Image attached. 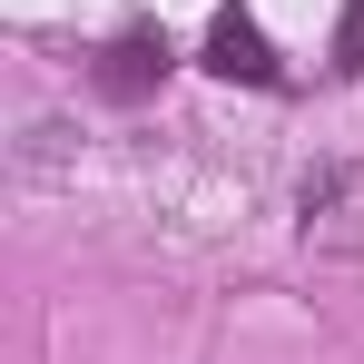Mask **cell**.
Here are the masks:
<instances>
[{
    "instance_id": "cell-1",
    "label": "cell",
    "mask_w": 364,
    "mask_h": 364,
    "mask_svg": "<svg viewBox=\"0 0 364 364\" xmlns=\"http://www.w3.org/2000/svg\"><path fill=\"white\" fill-rule=\"evenodd\" d=\"M207 69H217V79H246V89H266V79H276V50H266V30H256L246 10H217V20H207Z\"/></svg>"
},
{
    "instance_id": "cell-2",
    "label": "cell",
    "mask_w": 364,
    "mask_h": 364,
    "mask_svg": "<svg viewBox=\"0 0 364 364\" xmlns=\"http://www.w3.org/2000/svg\"><path fill=\"white\" fill-rule=\"evenodd\" d=\"M158 79H168V30H119L99 50V89L109 99H148Z\"/></svg>"
},
{
    "instance_id": "cell-3",
    "label": "cell",
    "mask_w": 364,
    "mask_h": 364,
    "mask_svg": "<svg viewBox=\"0 0 364 364\" xmlns=\"http://www.w3.org/2000/svg\"><path fill=\"white\" fill-rule=\"evenodd\" d=\"M335 69L364 79V0H345V20H335Z\"/></svg>"
}]
</instances>
